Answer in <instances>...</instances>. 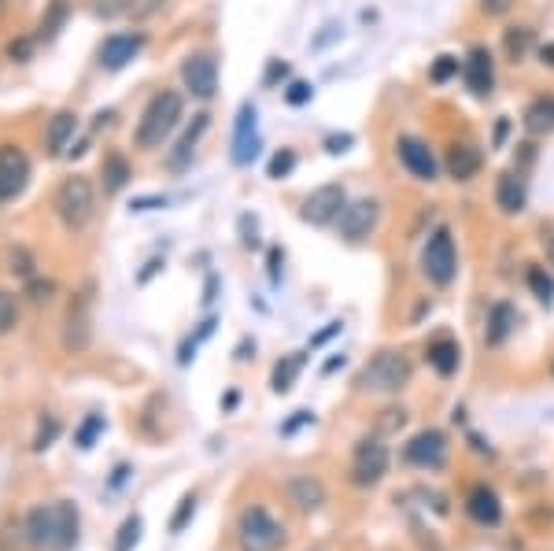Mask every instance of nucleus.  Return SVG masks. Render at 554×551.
Segmentation results:
<instances>
[{
	"label": "nucleus",
	"instance_id": "f257e3e1",
	"mask_svg": "<svg viewBox=\"0 0 554 551\" xmlns=\"http://www.w3.org/2000/svg\"><path fill=\"white\" fill-rule=\"evenodd\" d=\"M26 544L34 551H71L78 544V507L71 500H56L45 507H34L26 515Z\"/></svg>",
	"mask_w": 554,
	"mask_h": 551
},
{
	"label": "nucleus",
	"instance_id": "f03ea898",
	"mask_svg": "<svg viewBox=\"0 0 554 551\" xmlns=\"http://www.w3.org/2000/svg\"><path fill=\"white\" fill-rule=\"evenodd\" d=\"M181 115H185V100H181L178 89H159V93H152V100H148L145 111H141V119H137L133 145L141 148V152L163 148V141L178 130Z\"/></svg>",
	"mask_w": 554,
	"mask_h": 551
},
{
	"label": "nucleus",
	"instance_id": "7ed1b4c3",
	"mask_svg": "<svg viewBox=\"0 0 554 551\" xmlns=\"http://www.w3.org/2000/svg\"><path fill=\"white\" fill-rule=\"evenodd\" d=\"M52 208H56V215H60L67 230L78 233L97 215V189H93V182L85 174H71V178H63L56 196H52Z\"/></svg>",
	"mask_w": 554,
	"mask_h": 551
},
{
	"label": "nucleus",
	"instance_id": "20e7f679",
	"mask_svg": "<svg viewBox=\"0 0 554 551\" xmlns=\"http://www.w3.org/2000/svg\"><path fill=\"white\" fill-rule=\"evenodd\" d=\"M410 374H414V367H410V359L403 356V352H396V348H381V352L362 367L359 389L381 392V396H396V392H403L410 385Z\"/></svg>",
	"mask_w": 554,
	"mask_h": 551
},
{
	"label": "nucleus",
	"instance_id": "39448f33",
	"mask_svg": "<svg viewBox=\"0 0 554 551\" xmlns=\"http://www.w3.org/2000/svg\"><path fill=\"white\" fill-rule=\"evenodd\" d=\"M422 274L436 289H447L458 278V248L451 226H436L429 233V241L422 245Z\"/></svg>",
	"mask_w": 554,
	"mask_h": 551
},
{
	"label": "nucleus",
	"instance_id": "423d86ee",
	"mask_svg": "<svg viewBox=\"0 0 554 551\" xmlns=\"http://www.w3.org/2000/svg\"><path fill=\"white\" fill-rule=\"evenodd\" d=\"M237 544H241V551H281L285 548V526L266 507H248L237 518Z\"/></svg>",
	"mask_w": 554,
	"mask_h": 551
},
{
	"label": "nucleus",
	"instance_id": "0eeeda50",
	"mask_svg": "<svg viewBox=\"0 0 554 551\" xmlns=\"http://www.w3.org/2000/svg\"><path fill=\"white\" fill-rule=\"evenodd\" d=\"M344 208H348V189H344L340 182H326L303 196L300 219L311 222V226H337L340 211Z\"/></svg>",
	"mask_w": 554,
	"mask_h": 551
},
{
	"label": "nucleus",
	"instance_id": "6e6552de",
	"mask_svg": "<svg viewBox=\"0 0 554 551\" xmlns=\"http://www.w3.org/2000/svg\"><path fill=\"white\" fill-rule=\"evenodd\" d=\"M377 226H381V200H374V196L348 200V208L340 211L337 219V233L348 245H359L366 237H374Z\"/></svg>",
	"mask_w": 554,
	"mask_h": 551
},
{
	"label": "nucleus",
	"instance_id": "1a4fd4ad",
	"mask_svg": "<svg viewBox=\"0 0 554 551\" xmlns=\"http://www.w3.org/2000/svg\"><path fill=\"white\" fill-rule=\"evenodd\" d=\"M396 156L414 182H436L440 178V160H436V152L429 148V141H422L418 134H399Z\"/></svg>",
	"mask_w": 554,
	"mask_h": 551
},
{
	"label": "nucleus",
	"instance_id": "9d476101",
	"mask_svg": "<svg viewBox=\"0 0 554 551\" xmlns=\"http://www.w3.org/2000/svg\"><path fill=\"white\" fill-rule=\"evenodd\" d=\"M181 86L196 100H211L218 93V60L215 52H189L181 63Z\"/></svg>",
	"mask_w": 554,
	"mask_h": 551
},
{
	"label": "nucleus",
	"instance_id": "9b49d317",
	"mask_svg": "<svg viewBox=\"0 0 554 551\" xmlns=\"http://www.w3.org/2000/svg\"><path fill=\"white\" fill-rule=\"evenodd\" d=\"M388 474V448L374 437H366V441L355 444V459H351V481L362 485V489H370L377 481Z\"/></svg>",
	"mask_w": 554,
	"mask_h": 551
},
{
	"label": "nucleus",
	"instance_id": "f8f14e48",
	"mask_svg": "<svg viewBox=\"0 0 554 551\" xmlns=\"http://www.w3.org/2000/svg\"><path fill=\"white\" fill-rule=\"evenodd\" d=\"M141 49H145V34L141 30H119V34L104 37V45L97 52L100 71H122L126 63L137 60Z\"/></svg>",
	"mask_w": 554,
	"mask_h": 551
},
{
	"label": "nucleus",
	"instance_id": "ddd939ff",
	"mask_svg": "<svg viewBox=\"0 0 554 551\" xmlns=\"http://www.w3.org/2000/svg\"><path fill=\"white\" fill-rule=\"evenodd\" d=\"M30 182V160L19 145H0V204L23 193Z\"/></svg>",
	"mask_w": 554,
	"mask_h": 551
},
{
	"label": "nucleus",
	"instance_id": "4468645a",
	"mask_svg": "<svg viewBox=\"0 0 554 551\" xmlns=\"http://www.w3.org/2000/svg\"><path fill=\"white\" fill-rule=\"evenodd\" d=\"M403 459L410 466H422V470H440L447 463V437L440 429H422L407 441Z\"/></svg>",
	"mask_w": 554,
	"mask_h": 551
},
{
	"label": "nucleus",
	"instance_id": "2eb2a0df",
	"mask_svg": "<svg viewBox=\"0 0 554 551\" xmlns=\"http://www.w3.org/2000/svg\"><path fill=\"white\" fill-rule=\"evenodd\" d=\"M255 152H259V111L252 100H244L237 111V126H233V163L248 167L255 160Z\"/></svg>",
	"mask_w": 554,
	"mask_h": 551
},
{
	"label": "nucleus",
	"instance_id": "dca6fc26",
	"mask_svg": "<svg viewBox=\"0 0 554 551\" xmlns=\"http://www.w3.org/2000/svg\"><path fill=\"white\" fill-rule=\"evenodd\" d=\"M462 78H466V89H470L477 100L492 97V89H495L492 52L484 49V45H473V49L466 52V60H462Z\"/></svg>",
	"mask_w": 554,
	"mask_h": 551
},
{
	"label": "nucleus",
	"instance_id": "f3484780",
	"mask_svg": "<svg viewBox=\"0 0 554 551\" xmlns=\"http://www.w3.org/2000/svg\"><path fill=\"white\" fill-rule=\"evenodd\" d=\"M529 204V182H525V174L514 167V171H503L495 178V208L503 211V215H521Z\"/></svg>",
	"mask_w": 554,
	"mask_h": 551
},
{
	"label": "nucleus",
	"instance_id": "a211bd4d",
	"mask_svg": "<svg viewBox=\"0 0 554 551\" xmlns=\"http://www.w3.org/2000/svg\"><path fill=\"white\" fill-rule=\"evenodd\" d=\"M481 148H473L470 141H455L447 145V156H444V171L451 182H473L481 174Z\"/></svg>",
	"mask_w": 554,
	"mask_h": 551
},
{
	"label": "nucleus",
	"instance_id": "6ab92c4d",
	"mask_svg": "<svg viewBox=\"0 0 554 551\" xmlns=\"http://www.w3.org/2000/svg\"><path fill=\"white\" fill-rule=\"evenodd\" d=\"M207 130H211V115H207V111H196V115H193V123L185 126V134H181L178 148L170 152V160H167L170 171H185V167L193 163L196 145H200V137H204Z\"/></svg>",
	"mask_w": 554,
	"mask_h": 551
},
{
	"label": "nucleus",
	"instance_id": "aec40b11",
	"mask_svg": "<svg viewBox=\"0 0 554 551\" xmlns=\"http://www.w3.org/2000/svg\"><path fill=\"white\" fill-rule=\"evenodd\" d=\"M518 330V311L514 304H506V300H495L488 307V319H484V344L488 348H499V344L510 341V333Z\"/></svg>",
	"mask_w": 554,
	"mask_h": 551
},
{
	"label": "nucleus",
	"instance_id": "412c9836",
	"mask_svg": "<svg viewBox=\"0 0 554 551\" xmlns=\"http://www.w3.org/2000/svg\"><path fill=\"white\" fill-rule=\"evenodd\" d=\"M425 363L440 374V378H455L458 363H462V348L451 337H436V341L425 344Z\"/></svg>",
	"mask_w": 554,
	"mask_h": 551
},
{
	"label": "nucleus",
	"instance_id": "4be33fe9",
	"mask_svg": "<svg viewBox=\"0 0 554 551\" xmlns=\"http://www.w3.org/2000/svg\"><path fill=\"white\" fill-rule=\"evenodd\" d=\"M130 178H133V167H130V160L122 156L119 148L104 152V160H100V185H104V193H108V196L122 193V189L130 185Z\"/></svg>",
	"mask_w": 554,
	"mask_h": 551
},
{
	"label": "nucleus",
	"instance_id": "5701e85b",
	"mask_svg": "<svg viewBox=\"0 0 554 551\" xmlns=\"http://www.w3.org/2000/svg\"><path fill=\"white\" fill-rule=\"evenodd\" d=\"M466 511H470L473 522H481V526H499L503 503H499V496H495L488 485H477V489L466 496Z\"/></svg>",
	"mask_w": 554,
	"mask_h": 551
},
{
	"label": "nucleus",
	"instance_id": "b1692460",
	"mask_svg": "<svg viewBox=\"0 0 554 551\" xmlns=\"http://www.w3.org/2000/svg\"><path fill=\"white\" fill-rule=\"evenodd\" d=\"M74 134H78V115H74V111H56L49 123V134H45L49 156H63V152L71 148Z\"/></svg>",
	"mask_w": 554,
	"mask_h": 551
},
{
	"label": "nucleus",
	"instance_id": "393cba45",
	"mask_svg": "<svg viewBox=\"0 0 554 551\" xmlns=\"http://www.w3.org/2000/svg\"><path fill=\"white\" fill-rule=\"evenodd\" d=\"M521 123L529 134H554V97L551 93H540V97L529 100V108L521 115Z\"/></svg>",
	"mask_w": 554,
	"mask_h": 551
},
{
	"label": "nucleus",
	"instance_id": "a878e982",
	"mask_svg": "<svg viewBox=\"0 0 554 551\" xmlns=\"http://www.w3.org/2000/svg\"><path fill=\"white\" fill-rule=\"evenodd\" d=\"M289 500L300 507L303 515H311V511H318L322 503H326V485L318 478H292L289 481Z\"/></svg>",
	"mask_w": 554,
	"mask_h": 551
},
{
	"label": "nucleus",
	"instance_id": "bb28decb",
	"mask_svg": "<svg viewBox=\"0 0 554 551\" xmlns=\"http://www.w3.org/2000/svg\"><path fill=\"white\" fill-rule=\"evenodd\" d=\"M536 49V30L532 26H506L503 30V52L510 63H525Z\"/></svg>",
	"mask_w": 554,
	"mask_h": 551
},
{
	"label": "nucleus",
	"instance_id": "cd10ccee",
	"mask_svg": "<svg viewBox=\"0 0 554 551\" xmlns=\"http://www.w3.org/2000/svg\"><path fill=\"white\" fill-rule=\"evenodd\" d=\"M63 348H67V352H85V348H89V304H85V300L78 307H71V315H67Z\"/></svg>",
	"mask_w": 554,
	"mask_h": 551
},
{
	"label": "nucleus",
	"instance_id": "c85d7f7f",
	"mask_svg": "<svg viewBox=\"0 0 554 551\" xmlns=\"http://www.w3.org/2000/svg\"><path fill=\"white\" fill-rule=\"evenodd\" d=\"M303 363H307V356L303 352H296V356H285L281 363L274 367V378H270V389L277 392V396H285V392L296 385V378H300Z\"/></svg>",
	"mask_w": 554,
	"mask_h": 551
},
{
	"label": "nucleus",
	"instance_id": "c756f323",
	"mask_svg": "<svg viewBox=\"0 0 554 551\" xmlns=\"http://www.w3.org/2000/svg\"><path fill=\"white\" fill-rule=\"evenodd\" d=\"M525 282H529V293L536 296L543 307H554V278L540 267V263H532V267L525 270Z\"/></svg>",
	"mask_w": 554,
	"mask_h": 551
},
{
	"label": "nucleus",
	"instance_id": "7c9ffc66",
	"mask_svg": "<svg viewBox=\"0 0 554 551\" xmlns=\"http://www.w3.org/2000/svg\"><path fill=\"white\" fill-rule=\"evenodd\" d=\"M296 163H300L296 148H277L274 156H270V163H266V178L281 182V178H289V174L296 171Z\"/></svg>",
	"mask_w": 554,
	"mask_h": 551
},
{
	"label": "nucleus",
	"instance_id": "2f4dec72",
	"mask_svg": "<svg viewBox=\"0 0 554 551\" xmlns=\"http://www.w3.org/2000/svg\"><path fill=\"white\" fill-rule=\"evenodd\" d=\"M462 74V63H458V56H451V52H444V56H436L433 67H429V82H436V86H447L451 78H458Z\"/></svg>",
	"mask_w": 554,
	"mask_h": 551
},
{
	"label": "nucleus",
	"instance_id": "473e14b6",
	"mask_svg": "<svg viewBox=\"0 0 554 551\" xmlns=\"http://www.w3.org/2000/svg\"><path fill=\"white\" fill-rule=\"evenodd\" d=\"M67 15H71V4H67V0H52V8L45 12V19H41V37L52 41V37L60 34V26L67 23Z\"/></svg>",
	"mask_w": 554,
	"mask_h": 551
},
{
	"label": "nucleus",
	"instance_id": "72a5a7b5",
	"mask_svg": "<svg viewBox=\"0 0 554 551\" xmlns=\"http://www.w3.org/2000/svg\"><path fill=\"white\" fill-rule=\"evenodd\" d=\"M15 326H19V300H15V293L0 289V337L12 333Z\"/></svg>",
	"mask_w": 554,
	"mask_h": 551
},
{
	"label": "nucleus",
	"instance_id": "f704fd0d",
	"mask_svg": "<svg viewBox=\"0 0 554 551\" xmlns=\"http://www.w3.org/2000/svg\"><path fill=\"white\" fill-rule=\"evenodd\" d=\"M211 333H215V319H207L204 326L196 330V337H189V341L181 344V352H178V363H181V367H189V363H193V352L207 341V337H211Z\"/></svg>",
	"mask_w": 554,
	"mask_h": 551
},
{
	"label": "nucleus",
	"instance_id": "c9c22d12",
	"mask_svg": "<svg viewBox=\"0 0 554 551\" xmlns=\"http://www.w3.org/2000/svg\"><path fill=\"white\" fill-rule=\"evenodd\" d=\"M141 540V518L130 515L119 526V537H115V551H133V544Z\"/></svg>",
	"mask_w": 554,
	"mask_h": 551
},
{
	"label": "nucleus",
	"instance_id": "e433bc0d",
	"mask_svg": "<svg viewBox=\"0 0 554 551\" xmlns=\"http://www.w3.org/2000/svg\"><path fill=\"white\" fill-rule=\"evenodd\" d=\"M311 100H314L311 82H300V78H296V82L285 86V104H292V108H303V104H311Z\"/></svg>",
	"mask_w": 554,
	"mask_h": 551
},
{
	"label": "nucleus",
	"instance_id": "4c0bfd02",
	"mask_svg": "<svg viewBox=\"0 0 554 551\" xmlns=\"http://www.w3.org/2000/svg\"><path fill=\"white\" fill-rule=\"evenodd\" d=\"M97 433H104V415H89L82 422V429H78V448H93V441H97Z\"/></svg>",
	"mask_w": 554,
	"mask_h": 551
},
{
	"label": "nucleus",
	"instance_id": "58836bf2",
	"mask_svg": "<svg viewBox=\"0 0 554 551\" xmlns=\"http://www.w3.org/2000/svg\"><path fill=\"white\" fill-rule=\"evenodd\" d=\"M196 515V492H185V496H181V503H178V515L170 518V529H174V533H181V529L189 526V518Z\"/></svg>",
	"mask_w": 554,
	"mask_h": 551
},
{
	"label": "nucleus",
	"instance_id": "ea45409f",
	"mask_svg": "<svg viewBox=\"0 0 554 551\" xmlns=\"http://www.w3.org/2000/svg\"><path fill=\"white\" fill-rule=\"evenodd\" d=\"M56 437H60V422H56V418H45V422H41V426H37V437H34V448L37 452H45V448H49L52 441H56Z\"/></svg>",
	"mask_w": 554,
	"mask_h": 551
},
{
	"label": "nucleus",
	"instance_id": "a19ab883",
	"mask_svg": "<svg viewBox=\"0 0 554 551\" xmlns=\"http://www.w3.org/2000/svg\"><path fill=\"white\" fill-rule=\"evenodd\" d=\"M285 78H289V63H285V60H270V63H266V74H263V86L266 89H274L277 82H285Z\"/></svg>",
	"mask_w": 554,
	"mask_h": 551
},
{
	"label": "nucleus",
	"instance_id": "79ce46f5",
	"mask_svg": "<svg viewBox=\"0 0 554 551\" xmlns=\"http://www.w3.org/2000/svg\"><path fill=\"white\" fill-rule=\"evenodd\" d=\"M351 145H355V134H329L326 137V152H329V156H344Z\"/></svg>",
	"mask_w": 554,
	"mask_h": 551
},
{
	"label": "nucleus",
	"instance_id": "37998d69",
	"mask_svg": "<svg viewBox=\"0 0 554 551\" xmlns=\"http://www.w3.org/2000/svg\"><path fill=\"white\" fill-rule=\"evenodd\" d=\"M241 233H244L241 237L244 248H259V222H255L252 215H244L241 219Z\"/></svg>",
	"mask_w": 554,
	"mask_h": 551
},
{
	"label": "nucleus",
	"instance_id": "c03bdc74",
	"mask_svg": "<svg viewBox=\"0 0 554 551\" xmlns=\"http://www.w3.org/2000/svg\"><path fill=\"white\" fill-rule=\"evenodd\" d=\"M314 422V411H296V418H289L285 426H281V437H292L296 429H303V426H311Z\"/></svg>",
	"mask_w": 554,
	"mask_h": 551
},
{
	"label": "nucleus",
	"instance_id": "a18cd8bd",
	"mask_svg": "<svg viewBox=\"0 0 554 551\" xmlns=\"http://www.w3.org/2000/svg\"><path fill=\"white\" fill-rule=\"evenodd\" d=\"M514 8V0H481V12L488 15V19H499V15H506Z\"/></svg>",
	"mask_w": 554,
	"mask_h": 551
},
{
	"label": "nucleus",
	"instance_id": "49530a36",
	"mask_svg": "<svg viewBox=\"0 0 554 551\" xmlns=\"http://www.w3.org/2000/svg\"><path fill=\"white\" fill-rule=\"evenodd\" d=\"M12 270L19 274V278H30V274H34V263H30V256H26L23 248L12 252Z\"/></svg>",
	"mask_w": 554,
	"mask_h": 551
},
{
	"label": "nucleus",
	"instance_id": "de8ad7c7",
	"mask_svg": "<svg viewBox=\"0 0 554 551\" xmlns=\"http://www.w3.org/2000/svg\"><path fill=\"white\" fill-rule=\"evenodd\" d=\"M52 293H56V285L52 282H30V300H34V304L52 300Z\"/></svg>",
	"mask_w": 554,
	"mask_h": 551
},
{
	"label": "nucleus",
	"instance_id": "09e8293b",
	"mask_svg": "<svg viewBox=\"0 0 554 551\" xmlns=\"http://www.w3.org/2000/svg\"><path fill=\"white\" fill-rule=\"evenodd\" d=\"M281 263H285V252L281 248H270V256H266V267H270V282H281Z\"/></svg>",
	"mask_w": 554,
	"mask_h": 551
},
{
	"label": "nucleus",
	"instance_id": "8fccbe9b",
	"mask_svg": "<svg viewBox=\"0 0 554 551\" xmlns=\"http://www.w3.org/2000/svg\"><path fill=\"white\" fill-rule=\"evenodd\" d=\"M506 137H510V119L499 115V123H495V130H492V148H503Z\"/></svg>",
	"mask_w": 554,
	"mask_h": 551
},
{
	"label": "nucleus",
	"instance_id": "3c124183",
	"mask_svg": "<svg viewBox=\"0 0 554 551\" xmlns=\"http://www.w3.org/2000/svg\"><path fill=\"white\" fill-rule=\"evenodd\" d=\"M340 330H344V322H329L326 330H322V333H318V337H314V341H311V348H318V344H326L329 337H337Z\"/></svg>",
	"mask_w": 554,
	"mask_h": 551
},
{
	"label": "nucleus",
	"instance_id": "603ef678",
	"mask_svg": "<svg viewBox=\"0 0 554 551\" xmlns=\"http://www.w3.org/2000/svg\"><path fill=\"white\" fill-rule=\"evenodd\" d=\"M30 45H34V41H19V45H8V56H12V60H26Z\"/></svg>",
	"mask_w": 554,
	"mask_h": 551
},
{
	"label": "nucleus",
	"instance_id": "864d4df0",
	"mask_svg": "<svg viewBox=\"0 0 554 551\" xmlns=\"http://www.w3.org/2000/svg\"><path fill=\"white\" fill-rule=\"evenodd\" d=\"M540 63L543 67H554V41H547V45L540 49Z\"/></svg>",
	"mask_w": 554,
	"mask_h": 551
},
{
	"label": "nucleus",
	"instance_id": "5fc2aeb1",
	"mask_svg": "<svg viewBox=\"0 0 554 551\" xmlns=\"http://www.w3.org/2000/svg\"><path fill=\"white\" fill-rule=\"evenodd\" d=\"M159 267H163V259H152V263H148V270L141 274V278H137V282H148V278H152V274H156Z\"/></svg>",
	"mask_w": 554,
	"mask_h": 551
},
{
	"label": "nucleus",
	"instance_id": "6e6d98bb",
	"mask_svg": "<svg viewBox=\"0 0 554 551\" xmlns=\"http://www.w3.org/2000/svg\"><path fill=\"white\" fill-rule=\"evenodd\" d=\"M344 367V356H337V359H329L326 367H322V374H333V370H340Z\"/></svg>",
	"mask_w": 554,
	"mask_h": 551
},
{
	"label": "nucleus",
	"instance_id": "4d7b16f0",
	"mask_svg": "<svg viewBox=\"0 0 554 551\" xmlns=\"http://www.w3.org/2000/svg\"><path fill=\"white\" fill-rule=\"evenodd\" d=\"M547 259L554 263V233H551V241H547Z\"/></svg>",
	"mask_w": 554,
	"mask_h": 551
},
{
	"label": "nucleus",
	"instance_id": "13d9d810",
	"mask_svg": "<svg viewBox=\"0 0 554 551\" xmlns=\"http://www.w3.org/2000/svg\"><path fill=\"white\" fill-rule=\"evenodd\" d=\"M4 8H8V0H0V15H4Z\"/></svg>",
	"mask_w": 554,
	"mask_h": 551
}]
</instances>
